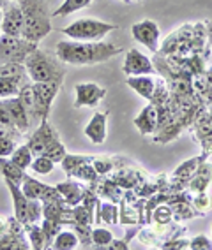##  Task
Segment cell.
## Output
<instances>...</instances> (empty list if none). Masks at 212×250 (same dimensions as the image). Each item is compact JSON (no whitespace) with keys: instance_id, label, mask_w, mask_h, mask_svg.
<instances>
[{"instance_id":"obj_40","label":"cell","mask_w":212,"mask_h":250,"mask_svg":"<svg viewBox=\"0 0 212 250\" xmlns=\"http://www.w3.org/2000/svg\"><path fill=\"white\" fill-rule=\"evenodd\" d=\"M66 153H68V150H66V146H64L62 141H59V143H55L53 146H51L50 150L45 153V155L50 157L55 164H60V162H62V159L66 157Z\"/></svg>"},{"instance_id":"obj_11","label":"cell","mask_w":212,"mask_h":250,"mask_svg":"<svg viewBox=\"0 0 212 250\" xmlns=\"http://www.w3.org/2000/svg\"><path fill=\"white\" fill-rule=\"evenodd\" d=\"M23 23H25V18H23L22 7L18 2L11 0L7 7L2 11V34L11 37H22Z\"/></svg>"},{"instance_id":"obj_21","label":"cell","mask_w":212,"mask_h":250,"mask_svg":"<svg viewBox=\"0 0 212 250\" xmlns=\"http://www.w3.org/2000/svg\"><path fill=\"white\" fill-rule=\"evenodd\" d=\"M28 81H32L28 76H20V78L0 76V99L18 97L22 86L27 85Z\"/></svg>"},{"instance_id":"obj_1","label":"cell","mask_w":212,"mask_h":250,"mask_svg":"<svg viewBox=\"0 0 212 250\" xmlns=\"http://www.w3.org/2000/svg\"><path fill=\"white\" fill-rule=\"evenodd\" d=\"M124 51L122 46L104 42V41H60L55 53L62 63L69 65H95L112 60Z\"/></svg>"},{"instance_id":"obj_26","label":"cell","mask_w":212,"mask_h":250,"mask_svg":"<svg viewBox=\"0 0 212 250\" xmlns=\"http://www.w3.org/2000/svg\"><path fill=\"white\" fill-rule=\"evenodd\" d=\"M118 205H120V208H118V224H122V226H141L140 213L135 206L129 205L124 199Z\"/></svg>"},{"instance_id":"obj_47","label":"cell","mask_w":212,"mask_h":250,"mask_svg":"<svg viewBox=\"0 0 212 250\" xmlns=\"http://www.w3.org/2000/svg\"><path fill=\"white\" fill-rule=\"evenodd\" d=\"M124 4H135V0H122Z\"/></svg>"},{"instance_id":"obj_37","label":"cell","mask_w":212,"mask_h":250,"mask_svg":"<svg viewBox=\"0 0 212 250\" xmlns=\"http://www.w3.org/2000/svg\"><path fill=\"white\" fill-rule=\"evenodd\" d=\"M39 220H43V203H41V199H28L27 226L28 224H37Z\"/></svg>"},{"instance_id":"obj_43","label":"cell","mask_w":212,"mask_h":250,"mask_svg":"<svg viewBox=\"0 0 212 250\" xmlns=\"http://www.w3.org/2000/svg\"><path fill=\"white\" fill-rule=\"evenodd\" d=\"M0 125H5L7 129H11L13 132L20 134L18 130H16V127H14L13 118H11L9 111H7V107H5V104H4V101H2V99H0Z\"/></svg>"},{"instance_id":"obj_45","label":"cell","mask_w":212,"mask_h":250,"mask_svg":"<svg viewBox=\"0 0 212 250\" xmlns=\"http://www.w3.org/2000/svg\"><path fill=\"white\" fill-rule=\"evenodd\" d=\"M9 232V220L5 217H0V236H4Z\"/></svg>"},{"instance_id":"obj_3","label":"cell","mask_w":212,"mask_h":250,"mask_svg":"<svg viewBox=\"0 0 212 250\" xmlns=\"http://www.w3.org/2000/svg\"><path fill=\"white\" fill-rule=\"evenodd\" d=\"M25 69L27 74L34 83H43V81H64L66 71L60 67V60L51 58L50 55L36 48L25 58Z\"/></svg>"},{"instance_id":"obj_18","label":"cell","mask_w":212,"mask_h":250,"mask_svg":"<svg viewBox=\"0 0 212 250\" xmlns=\"http://www.w3.org/2000/svg\"><path fill=\"white\" fill-rule=\"evenodd\" d=\"M127 86L135 90L136 94L145 101H152L156 94V78L152 74H141V76H127Z\"/></svg>"},{"instance_id":"obj_19","label":"cell","mask_w":212,"mask_h":250,"mask_svg":"<svg viewBox=\"0 0 212 250\" xmlns=\"http://www.w3.org/2000/svg\"><path fill=\"white\" fill-rule=\"evenodd\" d=\"M5 185L9 188L11 196H13V203H14V217L27 226V205H28V197L23 194L22 187L18 183L11 182V180H5Z\"/></svg>"},{"instance_id":"obj_15","label":"cell","mask_w":212,"mask_h":250,"mask_svg":"<svg viewBox=\"0 0 212 250\" xmlns=\"http://www.w3.org/2000/svg\"><path fill=\"white\" fill-rule=\"evenodd\" d=\"M2 101H4L11 118H13V124H14V127H16V130H18L20 134L27 132V130L30 129V116H28L27 109L23 106L22 99L9 97V99H2Z\"/></svg>"},{"instance_id":"obj_27","label":"cell","mask_w":212,"mask_h":250,"mask_svg":"<svg viewBox=\"0 0 212 250\" xmlns=\"http://www.w3.org/2000/svg\"><path fill=\"white\" fill-rule=\"evenodd\" d=\"M34 153H32V150H30V146H28L27 143L25 145H20V146H16L14 148V152L11 153V161L14 162L16 166H20L22 169H30V164H32V161H34Z\"/></svg>"},{"instance_id":"obj_22","label":"cell","mask_w":212,"mask_h":250,"mask_svg":"<svg viewBox=\"0 0 212 250\" xmlns=\"http://www.w3.org/2000/svg\"><path fill=\"white\" fill-rule=\"evenodd\" d=\"M80 238L72 229H60L57 232V236L53 238V241H51V249L55 250H74L80 249Z\"/></svg>"},{"instance_id":"obj_4","label":"cell","mask_w":212,"mask_h":250,"mask_svg":"<svg viewBox=\"0 0 212 250\" xmlns=\"http://www.w3.org/2000/svg\"><path fill=\"white\" fill-rule=\"evenodd\" d=\"M117 25L95 18H81L62 28V34L72 41H103L110 32L117 30Z\"/></svg>"},{"instance_id":"obj_6","label":"cell","mask_w":212,"mask_h":250,"mask_svg":"<svg viewBox=\"0 0 212 250\" xmlns=\"http://www.w3.org/2000/svg\"><path fill=\"white\" fill-rule=\"evenodd\" d=\"M62 81H43V83H34L32 81V90H34V118L45 120L51 111V104L59 94Z\"/></svg>"},{"instance_id":"obj_34","label":"cell","mask_w":212,"mask_h":250,"mask_svg":"<svg viewBox=\"0 0 212 250\" xmlns=\"http://www.w3.org/2000/svg\"><path fill=\"white\" fill-rule=\"evenodd\" d=\"M191 205H193L194 211L198 213V217H205L209 211L212 210V197L207 192H198L193 194V199H191Z\"/></svg>"},{"instance_id":"obj_28","label":"cell","mask_w":212,"mask_h":250,"mask_svg":"<svg viewBox=\"0 0 212 250\" xmlns=\"http://www.w3.org/2000/svg\"><path fill=\"white\" fill-rule=\"evenodd\" d=\"M94 155H76V153H66V157L62 159L60 166H62L64 173L68 174V178H71V174L74 173V169H78L81 164L85 162H92Z\"/></svg>"},{"instance_id":"obj_36","label":"cell","mask_w":212,"mask_h":250,"mask_svg":"<svg viewBox=\"0 0 212 250\" xmlns=\"http://www.w3.org/2000/svg\"><path fill=\"white\" fill-rule=\"evenodd\" d=\"M72 219H74V222L83 224V226H92V224H94L95 215H94V211H91L87 206H83L80 203V205L72 206Z\"/></svg>"},{"instance_id":"obj_10","label":"cell","mask_w":212,"mask_h":250,"mask_svg":"<svg viewBox=\"0 0 212 250\" xmlns=\"http://www.w3.org/2000/svg\"><path fill=\"white\" fill-rule=\"evenodd\" d=\"M122 72L127 76H141V74H154L156 67L154 62L150 60L145 53H141L140 49L131 48L127 49L124 63H122Z\"/></svg>"},{"instance_id":"obj_48","label":"cell","mask_w":212,"mask_h":250,"mask_svg":"<svg viewBox=\"0 0 212 250\" xmlns=\"http://www.w3.org/2000/svg\"><path fill=\"white\" fill-rule=\"evenodd\" d=\"M211 238H212V226H211Z\"/></svg>"},{"instance_id":"obj_17","label":"cell","mask_w":212,"mask_h":250,"mask_svg":"<svg viewBox=\"0 0 212 250\" xmlns=\"http://www.w3.org/2000/svg\"><path fill=\"white\" fill-rule=\"evenodd\" d=\"M211 185H212V162L205 161L198 169H196V173L191 176L186 190H189L191 194L207 192Z\"/></svg>"},{"instance_id":"obj_33","label":"cell","mask_w":212,"mask_h":250,"mask_svg":"<svg viewBox=\"0 0 212 250\" xmlns=\"http://www.w3.org/2000/svg\"><path fill=\"white\" fill-rule=\"evenodd\" d=\"M55 169V162L51 161L50 157L46 155H36L34 161L30 164V171L37 176H45V174H50Z\"/></svg>"},{"instance_id":"obj_24","label":"cell","mask_w":212,"mask_h":250,"mask_svg":"<svg viewBox=\"0 0 212 250\" xmlns=\"http://www.w3.org/2000/svg\"><path fill=\"white\" fill-rule=\"evenodd\" d=\"M0 174L4 176V180H11V182L22 185L23 176H25V169H22L20 166H16L7 157H0Z\"/></svg>"},{"instance_id":"obj_50","label":"cell","mask_w":212,"mask_h":250,"mask_svg":"<svg viewBox=\"0 0 212 250\" xmlns=\"http://www.w3.org/2000/svg\"><path fill=\"white\" fill-rule=\"evenodd\" d=\"M14 2H18V0H14Z\"/></svg>"},{"instance_id":"obj_8","label":"cell","mask_w":212,"mask_h":250,"mask_svg":"<svg viewBox=\"0 0 212 250\" xmlns=\"http://www.w3.org/2000/svg\"><path fill=\"white\" fill-rule=\"evenodd\" d=\"M131 36L136 42L143 44L145 48H149L152 53H159V41H161V30L159 25L154 20H141V21L135 23L131 27Z\"/></svg>"},{"instance_id":"obj_31","label":"cell","mask_w":212,"mask_h":250,"mask_svg":"<svg viewBox=\"0 0 212 250\" xmlns=\"http://www.w3.org/2000/svg\"><path fill=\"white\" fill-rule=\"evenodd\" d=\"M92 166L99 176H108L115 171V157L113 155H94Z\"/></svg>"},{"instance_id":"obj_49","label":"cell","mask_w":212,"mask_h":250,"mask_svg":"<svg viewBox=\"0 0 212 250\" xmlns=\"http://www.w3.org/2000/svg\"><path fill=\"white\" fill-rule=\"evenodd\" d=\"M135 2H141V0H135Z\"/></svg>"},{"instance_id":"obj_2","label":"cell","mask_w":212,"mask_h":250,"mask_svg":"<svg viewBox=\"0 0 212 250\" xmlns=\"http://www.w3.org/2000/svg\"><path fill=\"white\" fill-rule=\"evenodd\" d=\"M23 11V39L39 44L51 32V14L45 0H18Z\"/></svg>"},{"instance_id":"obj_32","label":"cell","mask_w":212,"mask_h":250,"mask_svg":"<svg viewBox=\"0 0 212 250\" xmlns=\"http://www.w3.org/2000/svg\"><path fill=\"white\" fill-rule=\"evenodd\" d=\"M71 178L78 180V182L81 183H94L95 180L99 178V174H97V171L94 169V166H92V162H85V164H81L78 169H74V173L71 174Z\"/></svg>"},{"instance_id":"obj_44","label":"cell","mask_w":212,"mask_h":250,"mask_svg":"<svg viewBox=\"0 0 212 250\" xmlns=\"http://www.w3.org/2000/svg\"><path fill=\"white\" fill-rule=\"evenodd\" d=\"M108 249L112 250H127L129 249V241L126 238H113V241L110 243Z\"/></svg>"},{"instance_id":"obj_14","label":"cell","mask_w":212,"mask_h":250,"mask_svg":"<svg viewBox=\"0 0 212 250\" xmlns=\"http://www.w3.org/2000/svg\"><path fill=\"white\" fill-rule=\"evenodd\" d=\"M83 132L89 138V141H92L94 145H103L106 141V136H108V113H94Z\"/></svg>"},{"instance_id":"obj_30","label":"cell","mask_w":212,"mask_h":250,"mask_svg":"<svg viewBox=\"0 0 212 250\" xmlns=\"http://www.w3.org/2000/svg\"><path fill=\"white\" fill-rule=\"evenodd\" d=\"M172 222H175V220H173V210L168 203L158 205L152 210V213H150L149 224H161V226H165V224H172Z\"/></svg>"},{"instance_id":"obj_16","label":"cell","mask_w":212,"mask_h":250,"mask_svg":"<svg viewBox=\"0 0 212 250\" xmlns=\"http://www.w3.org/2000/svg\"><path fill=\"white\" fill-rule=\"evenodd\" d=\"M55 187L59 188L60 196H62L64 203L68 206H76L81 203L83 199V194H85V187L81 185V182L74 178H69L66 182H60V183H55Z\"/></svg>"},{"instance_id":"obj_29","label":"cell","mask_w":212,"mask_h":250,"mask_svg":"<svg viewBox=\"0 0 212 250\" xmlns=\"http://www.w3.org/2000/svg\"><path fill=\"white\" fill-rule=\"evenodd\" d=\"M92 0H64L62 4L57 7V9L51 13V16H69V14H74L78 11L85 9L87 5H91Z\"/></svg>"},{"instance_id":"obj_13","label":"cell","mask_w":212,"mask_h":250,"mask_svg":"<svg viewBox=\"0 0 212 250\" xmlns=\"http://www.w3.org/2000/svg\"><path fill=\"white\" fill-rule=\"evenodd\" d=\"M207 157H209V152H205V150H203L202 155L186 159L182 164H179L175 169H173V173H172V176H170V178H172L181 188H186V187H188V182L191 180V176L196 173V169H198L203 162L207 161Z\"/></svg>"},{"instance_id":"obj_5","label":"cell","mask_w":212,"mask_h":250,"mask_svg":"<svg viewBox=\"0 0 212 250\" xmlns=\"http://www.w3.org/2000/svg\"><path fill=\"white\" fill-rule=\"evenodd\" d=\"M37 48V44L23 37H11L0 34V65L9 62L23 63L25 58Z\"/></svg>"},{"instance_id":"obj_39","label":"cell","mask_w":212,"mask_h":250,"mask_svg":"<svg viewBox=\"0 0 212 250\" xmlns=\"http://www.w3.org/2000/svg\"><path fill=\"white\" fill-rule=\"evenodd\" d=\"M189 249L193 250H212V238L205 234H196L189 240Z\"/></svg>"},{"instance_id":"obj_38","label":"cell","mask_w":212,"mask_h":250,"mask_svg":"<svg viewBox=\"0 0 212 250\" xmlns=\"http://www.w3.org/2000/svg\"><path fill=\"white\" fill-rule=\"evenodd\" d=\"M39 199H41V203H64L59 188L55 187V185H46V188L43 190Z\"/></svg>"},{"instance_id":"obj_46","label":"cell","mask_w":212,"mask_h":250,"mask_svg":"<svg viewBox=\"0 0 212 250\" xmlns=\"http://www.w3.org/2000/svg\"><path fill=\"white\" fill-rule=\"evenodd\" d=\"M0 34H2V9H0Z\"/></svg>"},{"instance_id":"obj_7","label":"cell","mask_w":212,"mask_h":250,"mask_svg":"<svg viewBox=\"0 0 212 250\" xmlns=\"http://www.w3.org/2000/svg\"><path fill=\"white\" fill-rule=\"evenodd\" d=\"M60 138L57 134V130L53 129V125L48 122V118L39 122V127L34 130V134L28 138L27 145L30 146L34 155H45L55 143H59Z\"/></svg>"},{"instance_id":"obj_23","label":"cell","mask_w":212,"mask_h":250,"mask_svg":"<svg viewBox=\"0 0 212 250\" xmlns=\"http://www.w3.org/2000/svg\"><path fill=\"white\" fill-rule=\"evenodd\" d=\"M25 234H27V240L30 241V249L34 250L51 249L50 241H48V238L43 232V228H41L39 224H28V226H25Z\"/></svg>"},{"instance_id":"obj_12","label":"cell","mask_w":212,"mask_h":250,"mask_svg":"<svg viewBox=\"0 0 212 250\" xmlns=\"http://www.w3.org/2000/svg\"><path fill=\"white\" fill-rule=\"evenodd\" d=\"M135 127L138 129L141 136H154L159 130V113L158 106L149 103L147 106L138 113L135 120H133Z\"/></svg>"},{"instance_id":"obj_25","label":"cell","mask_w":212,"mask_h":250,"mask_svg":"<svg viewBox=\"0 0 212 250\" xmlns=\"http://www.w3.org/2000/svg\"><path fill=\"white\" fill-rule=\"evenodd\" d=\"M22 190L23 194L28 197V199H39L43 190L46 188V183H43L41 180H37L36 176H32V174H27L23 176V182H22Z\"/></svg>"},{"instance_id":"obj_9","label":"cell","mask_w":212,"mask_h":250,"mask_svg":"<svg viewBox=\"0 0 212 250\" xmlns=\"http://www.w3.org/2000/svg\"><path fill=\"white\" fill-rule=\"evenodd\" d=\"M106 97V88L97 83H78L74 85V103L72 106L76 107H97L101 101Z\"/></svg>"},{"instance_id":"obj_20","label":"cell","mask_w":212,"mask_h":250,"mask_svg":"<svg viewBox=\"0 0 212 250\" xmlns=\"http://www.w3.org/2000/svg\"><path fill=\"white\" fill-rule=\"evenodd\" d=\"M95 224L104 222L108 224V226H117L118 224V205L117 203H112V201H106L104 199L103 203L99 201L97 208H95Z\"/></svg>"},{"instance_id":"obj_41","label":"cell","mask_w":212,"mask_h":250,"mask_svg":"<svg viewBox=\"0 0 212 250\" xmlns=\"http://www.w3.org/2000/svg\"><path fill=\"white\" fill-rule=\"evenodd\" d=\"M41 228H43V232L46 234V238H48V241H53V238L57 236V232L62 229V226L57 222H53V220H48V219H43V224H41Z\"/></svg>"},{"instance_id":"obj_35","label":"cell","mask_w":212,"mask_h":250,"mask_svg":"<svg viewBox=\"0 0 212 250\" xmlns=\"http://www.w3.org/2000/svg\"><path fill=\"white\" fill-rule=\"evenodd\" d=\"M113 232L106 228H94L92 229V245L95 249H108L113 241Z\"/></svg>"},{"instance_id":"obj_42","label":"cell","mask_w":212,"mask_h":250,"mask_svg":"<svg viewBox=\"0 0 212 250\" xmlns=\"http://www.w3.org/2000/svg\"><path fill=\"white\" fill-rule=\"evenodd\" d=\"M18 146L14 138L11 136H0V157H11V153L14 152V148Z\"/></svg>"}]
</instances>
